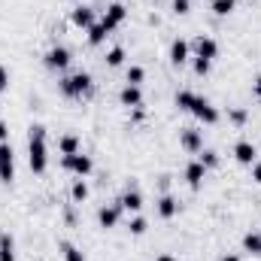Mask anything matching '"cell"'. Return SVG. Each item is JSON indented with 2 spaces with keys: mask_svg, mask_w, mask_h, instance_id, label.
I'll return each instance as SVG.
<instances>
[{
  "mask_svg": "<svg viewBox=\"0 0 261 261\" xmlns=\"http://www.w3.org/2000/svg\"><path fill=\"white\" fill-rule=\"evenodd\" d=\"M28 161H31V170L34 173H43L46 170V128L43 125H31V140H28Z\"/></svg>",
  "mask_w": 261,
  "mask_h": 261,
  "instance_id": "6da1fadb",
  "label": "cell"
},
{
  "mask_svg": "<svg viewBox=\"0 0 261 261\" xmlns=\"http://www.w3.org/2000/svg\"><path fill=\"white\" fill-rule=\"evenodd\" d=\"M61 91H64L67 97H82V94H88V91H91V76H88V73H73V76H67L64 82H61Z\"/></svg>",
  "mask_w": 261,
  "mask_h": 261,
  "instance_id": "7a4b0ae2",
  "label": "cell"
},
{
  "mask_svg": "<svg viewBox=\"0 0 261 261\" xmlns=\"http://www.w3.org/2000/svg\"><path fill=\"white\" fill-rule=\"evenodd\" d=\"M15 179V158H12V146L0 143V182H12Z\"/></svg>",
  "mask_w": 261,
  "mask_h": 261,
  "instance_id": "3957f363",
  "label": "cell"
},
{
  "mask_svg": "<svg viewBox=\"0 0 261 261\" xmlns=\"http://www.w3.org/2000/svg\"><path fill=\"white\" fill-rule=\"evenodd\" d=\"M91 158L88 155H82V152H76V155H64V170H73L79 179H85L88 173H91Z\"/></svg>",
  "mask_w": 261,
  "mask_h": 261,
  "instance_id": "277c9868",
  "label": "cell"
},
{
  "mask_svg": "<svg viewBox=\"0 0 261 261\" xmlns=\"http://www.w3.org/2000/svg\"><path fill=\"white\" fill-rule=\"evenodd\" d=\"M192 113L197 116V122H203V125H216V122H219V110H216L206 97H197L195 107H192Z\"/></svg>",
  "mask_w": 261,
  "mask_h": 261,
  "instance_id": "5b68a950",
  "label": "cell"
},
{
  "mask_svg": "<svg viewBox=\"0 0 261 261\" xmlns=\"http://www.w3.org/2000/svg\"><path fill=\"white\" fill-rule=\"evenodd\" d=\"M125 15H128V9H125L122 3H110V6H107V15L100 18V24H103L107 31H116V28L125 21Z\"/></svg>",
  "mask_w": 261,
  "mask_h": 261,
  "instance_id": "8992f818",
  "label": "cell"
},
{
  "mask_svg": "<svg viewBox=\"0 0 261 261\" xmlns=\"http://www.w3.org/2000/svg\"><path fill=\"white\" fill-rule=\"evenodd\" d=\"M67 64H70V52L64 46H55V49L46 52V67L49 70H67Z\"/></svg>",
  "mask_w": 261,
  "mask_h": 261,
  "instance_id": "52a82bcc",
  "label": "cell"
},
{
  "mask_svg": "<svg viewBox=\"0 0 261 261\" xmlns=\"http://www.w3.org/2000/svg\"><path fill=\"white\" fill-rule=\"evenodd\" d=\"M203 179H206V167H203L200 161H192V164L186 167V182H189L192 189H200Z\"/></svg>",
  "mask_w": 261,
  "mask_h": 261,
  "instance_id": "ba28073f",
  "label": "cell"
},
{
  "mask_svg": "<svg viewBox=\"0 0 261 261\" xmlns=\"http://www.w3.org/2000/svg\"><path fill=\"white\" fill-rule=\"evenodd\" d=\"M255 155H258V152H255V146H252L249 140H240V143L234 146V158H237L240 164H255Z\"/></svg>",
  "mask_w": 261,
  "mask_h": 261,
  "instance_id": "9c48e42d",
  "label": "cell"
},
{
  "mask_svg": "<svg viewBox=\"0 0 261 261\" xmlns=\"http://www.w3.org/2000/svg\"><path fill=\"white\" fill-rule=\"evenodd\" d=\"M195 49H197V58H206V61H213L219 55V43L213 37H200L195 43Z\"/></svg>",
  "mask_w": 261,
  "mask_h": 261,
  "instance_id": "30bf717a",
  "label": "cell"
},
{
  "mask_svg": "<svg viewBox=\"0 0 261 261\" xmlns=\"http://www.w3.org/2000/svg\"><path fill=\"white\" fill-rule=\"evenodd\" d=\"M70 21H73L76 28H82V31H88V28L94 24V12H91L88 6H76V9H73V15H70Z\"/></svg>",
  "mask_w": 261,
  "mask_h": 261,
  "instance_id": "8fae6325",
  "label": "cell"
},
{
  "mask_svg": "<svg viewBox=\"0 0 261 261\" xmlns=\"http://www.w3.org/2000/svg\"><path fill=\"white\" fill-rule=\"evenodd\" d=\"M119 100H122V107H143V91H140V85H125L122 94H119Z\"/></svg>",
  "mask_w": 261,
  "mask_h": 261,
  "instance_id": "7c38bea8",
  "label": "cell"
},
{
  "mask_svg": "<svg viewBox=\"0 0 261 261\" xmlns=\"http://www.w3.org/2000/svg\"><path fill=\"white\" fill-rule=\"evenodd\" d=\"M186 61H189V43L186 40H173V46H170V64L182 67Z\"/></svg>",
  "mask_w": 261,
  "mask_h": 261,
  "instance_id": "4fadbf2b",
  "label": "cell"
},
{
  "mask_svg": "<svg viewBox=\"0 0 261 261\" xmlns=\"http://www.w3.org/2000/svg\"><path fill=\"white\" fill-rule=\"evenodd\" d=\"M179 143H182V149H189V152H200V149H203L200 130H192V128H186L179 134Z\"/></svg>",
  "mask_w": 261,
  "mask_h": 261,
  "instance_id": "5bb4252c",
  "label": "cell"
},
{
  "mask_svg": "<svg viewBox=\"0 0 261 261\" xmlns=\"http://www.w3.org/2000/svg\"><path fill=\"white\" fill-rule=\"evenodd\" d=\"M97 222H100V228H116L119 225V206H103L100 213H97Z\"/></svg>",
  "mask_w": 261,
  "mask_h": 261,
  "instance_id": "9a60e30c",
  "label": "cell"
},
{
  "mask_svg": "<svg viewBox=\"0 0 261 261\" xmlns=\"http://www.w3.org/2000/svg\"><path fill=\"white\" fill-rule=\"evenodd\" d=\"M119 206L128 210V213H140V210H143V195H140V192H125L122 200H119Z\"/></svg>",
  "mask_w": 261,
  "mask_h": 261,
  "instance_id": "2e32d148",
  "label": "cell"
},
{
  "mask_svg": "<svg viewBox=\"0 0 261 261\" xmlns=\"http://www.w3.org/2000/svg\"><path fill=\"white\" fill-rule=\"evenodd\" d=\"M176 210H179V203H176L170 195H164L161 200H158V216H161V219H173Z\"/></svg>",
  "mask_w": 261,
  "mask_h": 261,
  "instance_id": "e0dca14e",
  "label": "cell"
},
{
  "mask_svg": "<svg viewBox=\"0 0 261 261\" xmlns=\"http://www.w3.org/2000/svg\"><path fill=\"white\" fill-rule=\"evenodd\" d=\"M58 149H61V155H76V152H79V137H76V134H67V137H61Z\"/></svg>",
  "mask_w": 261,
  "mask_h": 261,
  "instance_id": "ac0fdd59",
  "label": "cell"
},
{
  "mask_svg": "<svg viewBox=\"0 0 261 261\" xmlns=\"http://www.w3.org/2000/svg\"><path fill=\"white\" fill-rule=\"evenodd\" d=\"M107 34H110V31H107V28H103V24H100V21H94V24H91V28H88V43H91V46H100V43H103V37H107Z\"/></svg>",
  "mask_w": 261,
  "mask_h": 261,
  "instance_id": "d6986e66",
  "label": "cell"
},
{
  "mask_svg": "<svg viewBox=\"0 0 261 261\" xmlns=\"http://www.w3.org/2000/svg\"><path fill=\"white\" fill-rule=\"evenodd\" d=\"M0 261H15V252H12V237H9V234H0Z\"/></svg>",
  "mask_w": 261,
  "mask_h": 261,
  "instance_id": "ffe728a7",
  "label": "cell"
},
{
  "mask_svg": "<svg viewBox=\"0 0 261 261\" xmlns=\"http://www.w3.org/2000/svg\"><path fill=\"white\" fill-rule=\"evenodd\" d=\"M197 155H200V158H197V161H200V164H203V167H206V170H213V167H219V155H216V152H213V149H200V152H197Z\"/></svg>",
  "mask_w": 261,
  "mask_h": 261,
  "instance_id": "44dd1931",
  "label": "cell"
},
{
  "mask_svg": "<svg viewBox=\"0 0 261 261\" xmlns=\"http://www.w3.org/2000/svg\"><path fill=\"white\" fill-rule=\"evenodd\" d=\"M243 249L252 252V255H261V234H246L243 237Z\"/></svg>",
  "mask_w": 261,
  "mask_h": 261,
  "instance_id": "7402d4cb",
  "label": "cell"
},
{
  "mask_svg": "<svg viewBox=\"0 0 261 261\" xmlns=\"http://www.w3.org/2000/svg\"><path fill=\"white\" fill-rule=\"evenodd\" d=\"M195 100H197V94H192V91H179V94H176V107L186 110V113H192Z\"/></svg>",
  "mask_w": 261,
  "mask_h": 261,
  "instance_id": "603a6c76",
  "label": "cell"
},
{
  "mask_svg": "<svg viewBox=\"0 0 261 261\" xmlns=\"http://www.w3.org/2000/svg\"><path fill=\"white\" fill-rule=\"evenodd\" d=\"M70 197H73L76 203H82V200L88 197V186H85V179H76V182H73V189H70Z\"/></svg>",
  "mask_w": 261,
  "mask_h": 261,
  "instance_id": "cb8c5ba5",
  "label": "cell"
},
{
  "mask_svg": "<svg viewBox=\"0 0 261 261\" xmlns=\"http://www.w3.org/2000/svg\"><path fill=\"white\" fill-rule=\"evenodd\" d=\"M237 6V0H213V12L216 15H231Z\"/></svg>",
  "mask_w": 261,
  "mask_h": 261,
  "instance_id": "d4e9b609",
  "label": "cell"
},
{
  "mask_svg": "<svg viewBox=\"0 0 261 261\" xmlns=\"http://www.w3.org/2000/svg\"><path fill=\"white\" fill-rule=\"evenodd\" d=\"M122 61H125V49L122 46H116V49L107 52V64L110 67H122Z\"/></svg>",
  "mask_w": 261,
  "mask_h": 261,
  "instance_id": "484cf974",
  "label": "cell"
},
{
  "mask_svg": "<svg viewBox=\"0 0 261 261\" xmlns=\"http://www.w3.org/2000/svg\"><path fill=\"white\" fill-rule=\"evenodd\" d=\"M61 252H64V258L67 261H85V255L73 246V243H61Z\"/></svg>",
  "mask_w": 261,
  "mask_h": 261,
  "instance_id": "4316f807",
  "label": "cell"
},
{
  "mask_svg": "<svg viewBox=\"0 0 261 261\" xmlns=\"http://www.w3.org/2000/svg\"><path fill=\"white\" fill-rule=\"evenodd\" d=\"M146 79V70L143 67H128V85H140Z\"/></svg>",
  "mask_w": 261,
  "mask_h": 261,
  "instance_id": "83f0119b",
  "label": "cell"
},
{
  "mask_svg": "<svg viewBox=\"0 0 261 261\" xmlns=\"http://www.w3.org/2000/svg\"><path fill=\"white\" fill-rule=\"evenodd\" d=\"M146 228H149V225H146V219H143V216H134V219H130V234H137V237H140V234H146Z\"/></svg>",
  "mask_w": 261,
  "mask_h": 261,
  "instance_id": "f1b7e54d",
  "label": "cell"
},
{
  "mask_svg": "<svg viewBox=\"0 0 261 261\" xmlns=\"http://www.w3.org/2000/svg\"><path fill=\"white\" fill-rule=\"evenodd\" d=\"M228 119H231L234 125H246V119H249V116H246V110H240V107H237V110H228Z\"/></svg>",
  "mask_w": 261,
  "mask_h": 261,
  "instance_id": "f546056e",
  "label": "cell"
},
{
  "mask_svg": "<svg viewBox=\"0 0 261 261\" xmlns=\"http://www.w3.org/2000/svg\"><path fill=\"white\" fill-rule=\"evenodd\" d=\"M210 64H213V61H206V58H195V73L197 76H206V73H210Z\"/></svg>",
  "mask_w": 261,
  "mask_h": 261,
  "instance_id": "4dcf8cb0",
  "label": "cell"
},
{
  "mask_svg": "<svg viewBox=\"0 0 261 261\" xmlns=\"http://www.w3.org/2000/svg\"><path fill=\"white\" fill-rule=\"evenodd\" d=\"M189 9H192V0H173V12L176 15H186Z\"/></svg>",
  "mask_w": 261,
  "mask_h": 261,
  "instance_id": "1f68e13d",
  "label": "cell"
},
{
  "mask_svg": "<svg viewBox=\"0 0 261 261\" xmlns=\"http://www.w3.org/2000/svg\"><path fill=\"white\" fill-rule=\"evenodd\" d=\"M6 85H9V73L6 67H0V91H6Z\"/></svg>",
  "mask_w": 261,
  "mask_h": 261,
  "instance_id": "d6a6232c",
  "label": "cell"
},
{
  "mask_svg": "<svg viewBox=\"0 0 261 261\" xmlns=\"http://www.w3.org/2000/svg\"><path fill=\"white\" fill-rule=\"evenodd\" d=\"M6 137H9V130H6V122L0 119V143H6Z\"/></svg>",
  "mask_w": 261,
  "mask_h": 261,
  "instance_id": "836d02e7",
  "label": "cell"
},
{
  "mask_svg": "<svg viewBox=\"0 0 261 261\" xmlns=\"http://www.w3.org/2000/svg\"><path fill=\"white\" fill-rule=\"evenodd\" d=\"M252 179L261 186V164H255V167H252Z\"/></svg>",
  "mask_w": 261,
  "mask_h": 261,
  "instance_id": "e575fe53",
  "label": "cell"
},
{
  "mask_svg": "<svg viewBox=\"0 0 261 261\" xmlns=\"http://www.w3.org/2000/svg\"><path fill=\"white\" fill-rule=\"evenodd\" d=\"M222 261H240V255H222Z\"/></svg>",
  "mask_w": 261,
  "mask_h": 261,
  "instance_id": "d590c367",
  "label": "cell"
},
{
  "mask_svg": "<svg viewBox=\"0 0 261 261\" xmlns=\"http://www.w3.org/2000/svg\"><path fill=\"white\" fill-rule=\"evenodd\" d=\"M255 94H258V97H261V76H258V79H255Z\"/></svg>",
  "mask_w": 261,
  "mask_h": 261,
  "instance_id": "8d00e7d4",
  "label": "cell"
},
{
  "mask_svg": "<svg viewBox=\"0 0 261 261\" xmlns=\"http://www.w3.org/2000/svg\"><path fill=\"white\" fill-rule=\"evenodd\" d=\"M158 261H176L173 255H158Z\"/></svg>",
  "mask_w": 261,
  "mask_h": 261,
  "instance_id": "74e56055",
  "label": "cell"
}]
</instances>
